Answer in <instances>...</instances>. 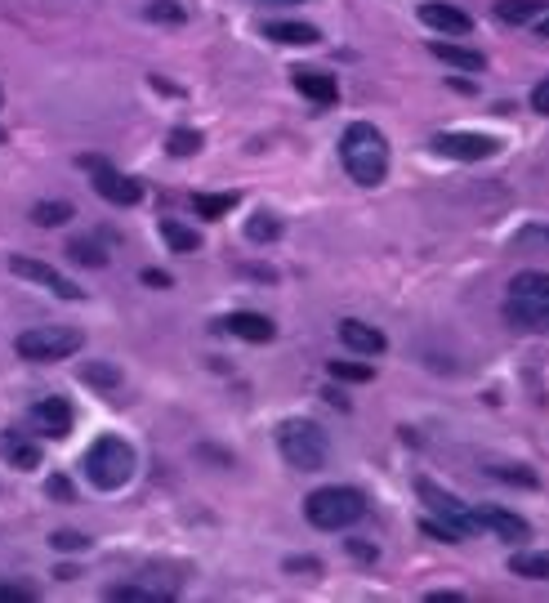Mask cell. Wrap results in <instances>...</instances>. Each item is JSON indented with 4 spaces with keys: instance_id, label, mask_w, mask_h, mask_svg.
I'll list each match as a JSON object with an SVG mask.
<instances>
[{
    "instance_id": "1",
    "label": "cell",
    "mask_w": 549,
    "mask_h": 603,
    "mask_svg": "<svg viewBox=\"0 0 549 603\" xmlns=\"http://www.w3.org/2000/svg\"><path fill=\"white\" fill-rule=\"evenodd\" d=\"M340 161L353 184H362V188L384 184V175H389V139H384L371 121H353L340 139Z\"/></svg>"
},
{
    "instance_id": "2",
    "label": "cell",
    "mask_w": 549,
    "mask_h": 603,
    "mask_svg": "<svg viewBox=\"0 0 549 603\" xmlns=\"http://www.w3.org/2000/svg\"><path fill=\"white\" fill-rule=\"evenodd\" d=\"M304 519L317 532H344L366 519V496L358 487H317L304 501Z\"/></svg>"
},
{
    "instance_id": "3",
    "label": "cell",
    "mask_w": 549,
    "mask_h": 603,
    "mask_svg": "<svg viewBox=\"0 0 549 603\" xmlns=\"http://www.w3.org/2000/svg\"><path fill=\"white\" fill-rule=\"evenodd\" d=\"M277 452H282V461L291 469L313 474V469H322L326 456H331V438H326V429L313 425V420H282V425H277Z\"/></svg>"
},
{
    "instance_id": "4",
    "label": "cell",
    "mask_w": 549,
    "mask_h": 603,
    "mask_svg": "<svg viewBox=\"0 0 549 603\" xmlns=\"http://www.w3.org/2000/svg\"><path fill=\"white\" fill-rule=\"evenodd\" d=\"M85 478H90L99 492H117L134 478V447L117 434H103L99 443L85 452Z\"/></svg>"
},
{
    "instance_id": "5",
    "label": "cell",
    "mask_w": 549,
    "mask_h": 603,
    "mask_svg": "<svg viewBox=\"0 0 549 603\" xmlns=\"http://www.w3.org/2000/svg\"><path fill=\"white\" fill-rule=\"evenodd\" d=\"M85 335L76 327H32L14 340V353L27 362H59V358H72L81 353Z\"/></svg>"
},
{
    "instance_id": "6",
    "label": "cell",
    "mask_w": 549,
    "mask_h": 603,
    "mask_svg": "<svg viewBox=\"0 0 549 603\" xmlns=\"http://www.w3.org/2000/svg\"><path fill=\"white\" fill-rule=\"evenodd\" d=\"M416 492H420V501L429 505L433 519H442L451 532H460V536H478V532H483V523H478V510H469V505L460 501V496H451L447 487H438V483H429V478H420Z\"/></svg>"
},
{
    "instance_id": "7",
    "label": "cell",
    "mask_w": 549,
    "mask_h": 603,
    "mask_svg": "<svg viewBox=\"0 0 549 603\" xmlns=\"http://www.w3.org/2000/svg\"><path fill=\"white\" fill-rule=\"evenodd\" d=\"M81 166L94 175V188H99L103 201H112V206H139L143 201V188L134 184V179H125L121 170H112L103 157H85Z\"/></svg>"
},
{
    "instance_id": "8",
    "label": "cell",
    "mask_w": 549,
    "mask_h": 603,
    "mask_svg": "<svg viewBox=\"0 0 549 603\" xmlns=\"http://www.w3.org/2000/svg\"><path fill=\"white\" fill-rule=\"evenodd\" d=\"M9 273L14 277H27V282L45 286V291H54L59 300H85V291L72 282V277H63L54 264H41V260H27V255H9Z\"/></svg>"
},
{
    "instance_id": "9",
    "label": "cell",
    "mask_w": 549,
    "mask_h": 603,
    "mask_svg": "<svg viewBox=\"0 0 549 603\" xmlns=\"http://www.w3.org/2000/svg\"><path fill=\"white\" fill-rule=\"evenodd\" d=\"M433 152L451 161H487L500 152V143L491 134H465V130H447V134H433Z\"/></svg>"
},
{
    "instance_id": "10",
    "label": "cell",
    "mask_w": 549,
    "mask_h": 603,
    "mask_svg": "<svg viewBox=\"0 0 549 603\" xmlns=\"http://www.w3.org/2000/svg\"><path fill=\"white\" fill-rule=\"evenodd\" d=\"M505 322H509V327H518V331L549 335V300H536V295H509Z\"/></svg>"
},
{
    "instance_id": "11",
    "label": "cell",
    "mask_w": 549,
    "mask_h": 603,
    "mask_svg": "<svg viewBox=\"0 0 549 603\" xmlns=\"http://www.w3.org/2000/svg\"><path fill=\"white\" fill-rule=\"evenodd\" d=\"M420 23L433 27V32H442V36H465V32H474V18H469L465 9L447 5V0H425V5H420Z\"/></svg>"
},
{
    "instance_id": "12",
    "label": "cell",
    "mask_w": 549,
    "mask_h": 603,
    "mask_svg": "<svg viewBox=\"0 0 549 603\" xmlns=\"http://www.w3.org/2000/svg\"><path fill=\"white\" fill-rule=\"evenodd\" d=\"M219 331L237 335V340H250V344H268L277 335L273 318H264V313H250V309H237V313H228V318H219Z\"/></svg>"
},
{
    "instance_id": "13",
    "label": "cell",
    "mask_w": 549,
    "mask_h": 603,
    "mask_svg": "<svg viewBox=\"0 0 549 603\" xmlns=\"http://www.w3.org/2000/svg\"><path fill=\"white\" fill-rule=\"evenodd\" d=\"M32 425L45 438H67L72 434V407H67V398H41L32 407Z\"/></svg>"
},
{
    "instance_id": "14",
    "label": "cell",
    "mask_w": 549,
    "mask_h": 603,
    "mask_svg": "<svg viewBox=\"0 0 549 603\" xmlns=\"http://www.w3.org/2000/svg\"><path fill=\"white\" fill-rule=\"evenodd\" d=\"M291 81H295V90H300L304 99L322 103V108H331V103L340 99V85H335V76L317 72V67H295V72H291Z\"/></svg>"
},
{
    "instance_id": "15",
    "label": "cell",
    "mask_w": 549,
    "mask_h": 603,
    "mask_svg": "<svg viewBox=\"0 0 549 603\" xmlns=\"http://www.w3.org/2000/svg\"><path fill=\"white\" fill-rule=\"evenodd\" d=\"M340 340H344V349L362 353V358H375V353H384V349H389V340H384V331L366 327V322H358V318H344V322H340Z\"/></svg>"
},
{
    "instance_id": "16",
    "label": "cell",
    "mask_w": 549,
    "mask_h": 603,
    "mask_svg": "<svg viewBox=\"0 0 549 603\" xmlns=\"http://www.w3.org/2000/svg\"><path fill=\"white\" fill-rule=\"evenodd\" d=\"M478 523H483L487 532H496L500 541H527V536H532L527 519H518V514L500 510V505H478Z\"/></svg>"
},
{
    "instance_id": "17",
    "label": "cell",
    "mask_w": 549,
    "mask_h": 603,
    "mask_svg": "<svg viewBox=\"0 0 549 603\" xmlns=\"http://www.w3.org/2000/svg\"><path fill=\"white\" fill-rule=\"evenodd\" d=\"M0 456L14 469H41V443H32L27 434H14V429L0 434Z\"/></svg>"
},
{
    "instance_id": "18",
    "label": "cell",
    "mask_w": 549,
    "mask_h": 603,
    "mask_svg": "<svg viewBox=\"0 0 549 603\" xmlns=\"http://www.w3.org/2000/svg\"><path fill=\"white\" fill-rule=\"evenodd\" d=\"M264 36L277 45H317L322 41V32H317L313 23H295V18H286V23H264Z\"/></svg>"
},
{
    "instance_id": "19",
    "label": "cell",
    "mask_w": 549,
    "mask_h": 603,
    "mask_svg": "<svg viewBox=\"0 0 549 603\" xmlns=\"http://www.w3.org/2000/svg\"><path fill=\"white\" fill-rule=\"evenodd\" d=\"M429 54L433 59H442V63H451V67H460V72H483L487 59L478 50H469V45H451V41H433L429 45Z\"/></svg>"
},
{
    "instance_id": "20",
    "label": "cell",
    "mask_w": 549,
    "mask_h": 603,
    "mask_svg": "<svg viewBox=\"0 0 549 603\" xmlns=\"http://www.w3.org/2000/svg\"><path fill=\"white\" fill-rule=\"evenodd\" d=\"M509 572L523 581H549V550H518L509 559Z\"/></svg>"
},
{
    "instance_id": "21",
    "label": "cell",
    "mask_w": 549,
    "mask_h": 603,
    "mask_svg": "<svg viewBox=\"0 0 549 603\" xmlns=\"http://www.w3.org/2000/svg\"><path fill=\"white\" fill-rule=\"evenodd\" d=\"M541 0H496V9L491 14L500 18V23H509V27H523V23H536L541 18Z\"/></svg>"
},
{
    "instance_id": "22",
    "label": "cell",
    "mask_w": 549,
    "mask_h": 603,
    "mask_svg": "<svg viewBox=\"0 0 549 603\" xmlns=\"http://www.w3.org/2000/svg\"><path fill=\"white\" fill-rule=\"evenodd\" d=\"M67 260L85 264V268H103L108 264V251H103L94 237H72V242H67Z\"/></svg>"
},
{
    "instance_id": "23",
    "label": "cell",
    "mask_w": 549,
    "mask_h": 603,
    "mask_svg": "<svg viewBox=\"0 0 549 603\" xmlns=\"http://www.w3.org/2000/svg\"><path fill=\"white\" fill-rule=\"evenodd\" d=\"M509 295H536V300H549V273L545 268H527L509 282Z\"/></svg>"
},
{
    "instance_id": "24",
    "label": "cell",
    "mask_w": 549,
    "mask_h": 603,
    "mask_svg": "<svg viewBox=\"0 0 549 603\" xmlns=\"http://www.w3.org/2000/svg\"><path fill=\"white\" fill-rule=\"evenodd\" d=\"M72 219V206L67 201H36L32 206V224L36 228H63Z\"/></svg>"
},
{
    "instance_id": "25",
    "label": "cell",
    "mask_w": 549,
    "mask_h": 603,
    "mask_svg": "<svg viewBox=\"0 0 549 603\" xmlns=\"http://www.w3.org/2000/svg\"><path fill=\"white\" fill-rule=\"evenodd\" d=\"M192 206H197L201 219H224L228 210L237 206V193H197V197H192Z\"/></svg>"
},
{
    "instance_id": "26",
    "label": "cell",
    "mask_w": 549,
    "mask_h": 603,
    "mask_svg": "<svg viewBox=\"0 0 549 603\" xmlns=\"http://www.w3.org/2000/svg\"><path fill=\"white\" fill-rule=\"evenodd\" d=\"M246 237H250V242H255V246L277 242V237H282V219H277V215H268V210H259V215H250Z\"/></svg>"
},
{
    "instance_id": "27",
    "label": "cell",
    "mask_w": 549,
    "mask_h": 603,
    "mask_svg": "<svg viewBox=\"0 0 549 603\" xmlns=\"http://www.w3.org/2000/svg\"><path fill=\"white\" fill-rule=\"evenodd\" d=\"M161 237L170 242V251H197L201 246V237L192 228H183L179 219H161Z\"/></svg>"
},
{
    "instance_id": "28",
    "label": "cell",
    "mask_w": 549,
    "mask_h": 603,
    "mask_svg": "<svg viewBox=\"0 0 549 603\" xmlns=\"http://www.w3.org/2000/svg\"><path fill=\"white\" fill-rule=\"evenodd\" d=\"M81 380H85V385H94V389H117L121 385V371L112 367V362H85Z\"/></svg>"
},
{
    "instance_id": "29",
    "label": "cell",
    "mask_w": 549,
    "mask_h": 603,
    "mask_svg": "<svg viewBox=\"0 0 549 603\" xmlns=\"http://www.w3.org/2000/svg\"><path fill=\"white\" fill-rule=\"evenodd\" d=\"M487 474L500 478V483H514V487H541V478H536L532 469H523V465H491Z\"/></svg>"
},
{
    "instance_id": "30",
    "label": "cell",
    "mask_w": 549,
    "mask_h": 603,
    "mask_svg": "<svg viewBox=\"0 0 549 603\" xmlns=\"http://www.w3.org/2000/svg\"><path fill=\"white\" fill-rule=\"evenodd\" d=\"M331 371L335 380H349V385H366V380L375 376V367H366V362H331Z\"/></svg>"
},
{
    "instance_id": "31",
    "label": "cell",
    "mask_w": 549,
    "mask_h": 603,
    "mask_svg": "<svg viewBox=\"0 0 549 603\" xmlns=\"http://www.w3.org/2000/svg\"><path fill=\"white\" fill-rule=\"evenodd\" d=\"M108 599H117V603H161L166 595H161V590H143V586H112Z\"/></svg>"
},
{
    "instance_id": "32",
    "label": "cell",
    "mask_w": 549,
    "mask_h": 603,
    "mask_svg": "<svg viewBox=\"0 0 549 603\" xmlns=\"http://www.w3.org/2000/svg\"><path fill=\"white\" fill-rule=\"evenodd\" d=\"M201 130H175L170 134V152H175V157H192V152H201Z\"/></svg>"
},
{
    "instance_id": "33",
    "label": "cell",
    "mask_w": 549,
    "mask_h": 603,
    "mask_svg": "<svg viewBox=\"0 0 549 603\" xmlns=\"http://www.w3.org/2000/svg\"><path fill=\"white\" fill-rule=\"evenodd\" d=\"M148 18H152V23H183L188 14H183L175 0H152V5H148Z\"/></svg>"
},
{
    "instance_id": "34",
    "label": "cell",
    "mask_w": 549,
    "mask_h": 603,
    "mask_svg": "<svg viewBox=\"0 0 549 603\" xmlns=\"http://www.w3.org/2000/svg\"><path fill=\"white\" fill-rule=\"evenodd\" d=\"M50 545H54V550H63V554H76V550H90V536H81V532H54Z\"/></svg>"
},
{
    "instance_id": "35",
    "label": "cell",
    "mask_w": 549,
    "mask_h": 603,
    "mask_svg": "<svg viewBox=\"0 0 549 603\" xmlns=\"http://www.w3.org/2000/svg\"><path fill=\"white\" fill-rule=\"evenodd\" d=\"M420 532L433 536V541H447V545H460V541H465V536H460V532H451L442 519H425V523H420Z\"/></svg>"
},
{
    "instance_id": "36",
    "label": "cell",
    "mask_w": 549,
    "mask_h": 603,
    "mask_svg": "<svg viewBox=\"0 0 549 603\" xmlns=\"http://www.w3.org/2000/svg\"><path fill=\"white\" fill-rule=\"evenodd\" d=\"M36 595L32 590H23V586H0V603H32Z\"/></svg>"
},
{
    "instance_id": "37",
    "label": "cell",
    "mask_w": 549,
    "mask_h": 603,
    "mask_svg": "<svg viewBox=\"0 0 549 603\" xmlns=\"http://www.w3.org/2000/svg\"><path fill=\"white\" fill-rule=\"evenodd\" d=\"M532 108L541 112V117H549V81H541V85L532 90Z\"/></svg>"
},
{
    "instance_id": "38",
    "label": "cell",
    "mask_w": 549,
    "mask_h": 603,
    "mask_svg": "<svg viewBox=\"0 0 549 603\" xmlns=\"http://www.w3.org/2000/svg\"><path fill=\"white\" fill-rule=\"evenodd\" d=\"M45 492L59 496V501H67V496H72V483H67V478H50V483H45Z\"/></svg>"
},
{
    "instance_id": "39",
    "label": "cell",
    "mask_w": 549,
    "mask_h": 603,
    "mask_svg": "<svg viewBox=\"0 0 549 603\" xmlns=\"http://www.w3.org/2000/svg\"><path fill=\"white\" fill-rule=\"evenodd\" d=\"M349 554H353V559H362V563H371V559H375V545H366V541H349Z\"/></svg>"
},
{
    "instance_id": "40",
    "label": "cell",
    "mask_w": 549,
    "mask_h": 603,
    "mask_svg": "<svg viewBox=\"0 0 549 603\" xmlns=\"http://www.w3.org/2000/svg\"><path fill=\"white\" fill-rule=\"evenodd\" d=\"M143 282H148V286H170V273H161V268H143Z\"/></svg>"
},
{
    "instance_id": "41",
    "label": "cell",
    "mask_w": 549,
    "mask_h": 603,
    "mask_svg": "<svg viewBox=\"0 0 549 603\" xmlns=\"http://www.w3.org/2000/svg\"><path fill=\"white\" fill-rule=\"evenodd\" d=\"M286 568H291V572H322V563H317V559H291Z\"/></svg>"
},
{
    "instance_id": "42",
    "label": "cell",
    "mask_w": 549,
    "mask_h": 603,
    "mask_svg": "<svg viewBox=\"0 0 549 603\" xmlns=\"http://www.w3.org/2000/svg\"><path fill=\"white\" fill-rule=\"evenodd\" d=\"M460 599H465V595H456V590H433V595H429V603H460Z\"/></svg>"
},
{
    "instance_id": "43",
    "label": "cell",
    "mask_w": 549,
    "mask_h": 603,
    "mask_svg": "<svg viewBox=\"0 0 549 603\" xmlns=\"http://www.w3.org/2000/svg\"><path fill=\"white\" fill-rule=\"evenodd\" d=\"M536 36H545V41H549V14L536 18Z\"/></svg>"
},
{
    "instance_id": "44",
    "label": "cell",
    "mask_w": 549,
    "mask_h": 603,
    "mask_svg": "<svg viewBox=\"0 0 549 603\" xmlns=\"http://www.w3.org/2000/svg\"><path fill=\"white\" fill-rule=\"evenodd\" d=\"M268 5H300V0H268Z\"/></svg>"
},
{
    "instance_id": "45",
    "label": "cell",
    "mask_w": 549,
    "mask_h": 603,
    "mask_svg": "<svg viewBox=\"0 0 549 603\" xmlns=\"http://www.w3.org/2000/svg\"><path fill=\"white\" fill-rule=\"evenodd\" d=\"M545 237H549V228H545Z\"/></svg>"
}]
</instances>
